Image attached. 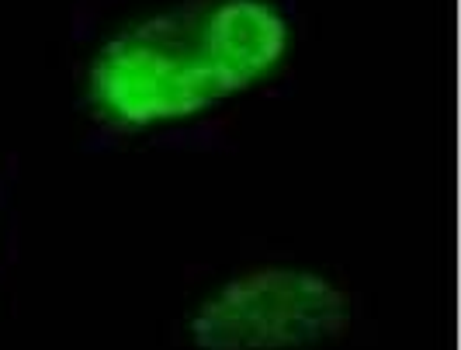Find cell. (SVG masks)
<instances>
[{"mask_svg":"<svg viewBox=\"0 0 461 350\" xmlns=\"http://www.w3.org/2000/svg\"><path fill=\"white\" fill-rule=\"evenodd\" d=\"M361 319L357 288L323 264L240 260L181 312L185 350H340Z\"/></svg>","mask_w":461,"mask_h":350,"instance_id":"cell-2","label":"cell"},{"mask_svg":"<svg viewBox=\"0 0 461 350\" xmlns=\"http://www.w3.org/2000/svg\"><path fill=\"white\" fill-rule=\"evenodd\" d=\"M299 0H80L69 101L101 149H208L295 67Z\"/></svg>","mask_w":461,"mask_h":350,"instance_id":"cell-1","label":"cell"},{"mask_svg":"<svg viewBox=\"0 0 461 350\" xmlns=\"http://www.w3.org/2000/svg\"><path fill=\"white\" fill-rule=\"evenodd\" d=\"M18 254V177L11 157L0 149V295Z\"/></svg>","mask_w":461,"mask_h":350,"instance_id":"cell-3","label":"cell"}]
</instances>
